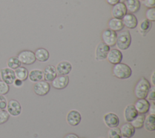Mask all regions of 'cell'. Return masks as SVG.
<instances>
[{"label": "cell", "instance_id": "obj_1", "mask_svg": "<svg viewBox=\"0 0 155 138\" xmlns=\"http://www.w3.org/2000/svg\"><path fill=\"white\" fill-rule=\"evenodd\" d=\"M150 82L144 77H142L135 85L134 93L137 99H145L151 88Z\"/></svg>", "mask_w": 155, "mask_h": 138}, {"label": "cell", "instance_id": "obj_2", "mask_svg": "<svg viewBox=\"0 0 155 138\" xmlns=\"http://www.w3.org/2000/svg\"><path fill=\"white\" fill-rule=\"evenodd\" d=\"M112 71L114 76L120 79H128L132 74V70L130 66L121 62L115 64L113 67Z\"/></svg>", "mask_w": 155, "mask_h": 138}, {"label": "cell", "instance_id": "obj_3", "mask_svg": "<svg viewBox=\"0 0 155 138\" xmlns=\"http://www.w3.org/2000/svg\"><path fill=\"white\" fill-rule=\"evenodd\" d=\"M131 43V36L128 30H124L117 34L116 45L121 50H125L129 48Z\"/></svg>", "mask_w": 155, "mask_h": 138}, {"label": "cell", "instance_id": "obj_4", "mask_svg": "<svg viewBox=\"0 0 155 138\" xmlns=\"http://www.w3.org/2000/svg\"><path fill=\"white\" fill-rule=\"evenodd\" d=\"M17 57L21 64L24 65H31L36 61L34 52L28 50H25L20 51Z\"/></svg>", "mask_w": 155, "mask_h": 138}, {"label": "cell", "instance_id": "obj_5", "mask_svg": "<svg viewBox=\"0 0 155 138\" xmlns=\"http://www.w3.org/2000/svg\"><path fill=\"white\" fill-rule=\"evenodd\" d=\"M117 33L109 28L105 30L102 33V39L103 42L109 47H113L116 45Z\"/></svg>", "mask_w": 155, "mask_h": 138}, {"label": "cell", "instance_id": "obj_6", "mask_svg": "<svg viewBox=\"0 0 155 138\" xmlns=\"http://www.w3.org/2000/svg\"><path fill=\"white\" fill-rule=\"evenodd\" d=\"M33 91L38 96H43L48 93L50 90L49 83L45 80H41L36 82L33 85Z\"/></svg>", "mask_w": 155, "mask_h": 138}, {"label": "cell", "instance_id": "obj_7", "mask_svg": "<svg viewBox=\"0 0 155 138\" xmlns=\"http://www.w3.org/2000/svg\"><path fill=\"white\" fill-rule=\"evenodd\" d=\"M0 75L2 81L7 84L8 85L13 84L16 76L13 70L9 68H3L0 70Z\"/></svg>", "mask_w": 155, "mask_h": 138}, {"label": "cell", "instance_id": "obj_8", "mask_svg": "<svg viewBox=\"0 0 155 138\" xmlns=\"http://www.w3.org/2000/svg\"><path fill=\"white\" fill-rule=\"evenodd\" d=\"M68 83L69 77L67 75H59L51 81V85L56 90H62L67 87Z\"/></svg>", "mask_w": 155, "mask_h": 138}, {"label": "cell", "instance_id": "obj_9", "mask_svg": "<svg viewBox=\"0 0 155 138\" xmlns=\"http://www.w3.org/2000/svg\"><path fill=\"white\" fill-rule=\"evenodd\" d=\"M110 50V47L106 45L104 42L99 43L96 47L95 51L96 59L102 61L107 59V54Z\"/></svg>", "mask_w": 155, "mask_h": 138}, {"label": "cell", "instance_id": "obj_10", "mask_svg": "<svg viewBox=\"0 0 155 138\" xmlns=\"http://www.w3.org/2000/svg\"><path fill=\"white\" fill-rule=\"evenodd\" d=\"M6 108L8 114L12 116H18L22 111V107L20 103L15 99L10 100L7 103Z\"/></svg>", "mask_w": 155, "mask_h": 138}, {"label": "cell", "instance_id": "obj_11", "mask_svg": "<svg viewBox=\"0 0 155 138\" xmlns=\"http://www.w3.org/2000/svg\"><path fill=\"white\" fill-rule=\"evenodd\" d=\"M127 13L126 7L124 2H119L114 5L111 9V14L113 18L122 19V18Z\"/></svg>", "mask_w": 155, "mask_h": 138}, {"label": "cell", "instance_id": "obj_12", "mask_svg": "<svg viewBox=\"0 0 155 138\" xmlns=\"http://www.w3.org/2000/svg\"><path fill=\"white\" fill-rule=\"evenodd\" d=\"M122 58H123L122 53L119 50H117V49L110 50L107 56V59L108 61L110 63L114 65L121 62L122 60Z\"/></svg>", "mask_w": 155, "mask_h": 138}, {"label": "cell", "instance_id": "obj_13", "mask_svg": "<svg viewBox=\"0 0 155 138\" xmlns=\"http://www.w3.org/2000/svg\"><path fill=\"white\" fill-rule=\"evenodd\" d=\"M122 21L124 26L128 28H135L138 24L136 16L132 13H127L122 18Z\"/></svg>", "mask_w": 155, "mask_h": 138}, {"label": "cell", "instance_id": "obj_14", "mask_svg": "<svg viewBox=\"0 0 155 138\" xmlns=\"http://www.w3.org/2000/svg\"><path fill=\"white\" fill-rule=\"evenodd\" d=\"M104 121L105 125L109 128L117 127L119 124V117L113 113H108L104 115Z\"/></svg>", "mask_w": 155, "mask_h": 138}, {"label": "cell", "instance_id": "obj_15", "mask_svg": "<svg viewBox=\"0 0 155 138\" xmlns=\"http://www.w3.org/2000/svg\"><path fill=\"white\" fill-rule=\"evenodd\" d=\"M150 104L148 100L145 99H138L134 106L138 112L139 114H146L148 112V110L150 108Z\"/></svg>", "mask_w": 155, "mask_h": 138}, {"label": "cell", "instance_id": "obj_16", "mask_svg": "<svg viewBox=\"0 0 155 138\" xmlns=\"http://www.w3.org/2000/svg\"><path fill=\"white\" fill-rule=\"evenodd\" d=\"M81 121V115L77 110H71L67 115V122L71 126H76Z\"/></svg>", "mask_w": 155, "mask_h": 138}, {"label": "cell", "instance_id": "obj_17", "mask_svg": "<svg viewBox=\"0 0 155 138\" xmlns=\"http://www.w3.org/2000/svg\"><path fill=\"white\" fill-rule=\"evenodd\" d=\"M72 69L71 64L68 61H61L57 65L56 70L57 74L59 75H67L68 74Z\"/></svg>", "mask_w": 155, "mask_h": 138}, {"label": "cell", "instance_id": "obj_18", "mask_svg": "<svg viewBox=\"0 0 155 138\" xmlns=\"http://www.w3.org/2000/svg\"><path fill=\"white\" fill-rule=\"evenodd\" d=\"M124 118L127 122H131L138 114V112L136 110L134 105H128L124 110Z\"/></svg>", "mask_w": 155, "mask_h": 138}, {"label": "cell", "instance_id": "obj_19", "mask_svg": "<svg viewBox=\"0 0 155 138\" xmlns=\"http://www.w3.org/2000/svg\"><path fill=\"white\" fill-rule=\"evenodd\" d=\"M44 79L47 82H51L57 76L56 67L52 65L47 66L43 71Z\"/></svg>", "mask_w": 155, "mask_h": 138}, {"label": "cell", "instance_id": "obj_20", "mask_svg": "<svg viewBox=\"0 0 155 138\" xmlns=\"http://www.w3.org/2000/svg\"><path fill=\"white\" fill-rule=\"evenodd\" d=\"M34 53L36 60L41 62L47 61L50 58V53L48 51L44 48H39L36 49Z\"/></svg>", "mask_w": 155, "mask_h": 138}, {"label": "cell", "instance_id": "obj_21", "mask_svg": "<svg viewBox=\"0 0 155 138\" xmlns=\"http://www.w3.org/2000/svg\"><path fill=\"white\" fill-rule=\"evenodd\" d=\"M120 133L122 136L131 137L135 133V128L130 123V122H127L123 124L120 128Z\"/></svg>", "mask_w": 155, "mask_h": 138}, {"label": "cell", "instance_id": "obj_22", "mask_svg": "<svg viewBox=\"0 0 155 138\" xmlns=\"http://www.w3.org/2000/svg\"><path fill=\"white\" fill-rule=\"evenodd\" d=\"M124 3L127 10L130 13L137 12L140 7V3L138 0H125Z\"/></svg>", "mask_w": 155, "mask_h": 138}, {"label": "cell", "instance_id": "obj_23", "mask_svg": "<svg viewBox=\"0 0 155 138\" xmlns=\"http://www.w3.org/2000/svg\"><path fill=\"white\" fill-rule=\"evenodd\" d=\"M108 26L109 29L116 32L120 31L124 27L122 19L114 18H113L109 20L108 22Z\"/></svg>", "mask_w": 155, "mask_h": 138}, {"label": "cell", "instance_id": "obj_24", "mask_svg": "<svg viewBox=\"0 0 155 138\" xmlns=\"http://www.w3.org/2000/svg\"><path fill=\"white\" fill-rule=\"evenodd\" d=\"M29 79L33 82H37L44 79L43 71L39 69H34L30 71L28 76Z\"/></svg>", "mask_w": 155, "mask_h": 138}, {"label": "cell", "instance_id": "obj_25", "mask_svg": "<svg viewBox=\"0 0 155 138\" xmlns=\"http://www.w3.org/2000/svg\"><path fill=\"white\" fill-rule=\"evenodd\" d=\"M144 128L148 131L155 130V116L153 114H150L145 119L143 123Z\"/></svg>", "mask_w": 155, "mask_h": 138}, {"label": "cell", "instance_id": "obj_26", "mask_svg": "<svg viewBox=\"0 0 155 138\" xmlns=\"http://www.w3.org/2000/svg\"><path fill=\"white\" fill-rule=\"evenodd\" d=\"M151 27L152 22L147 19H144L141 21L139 25V30L140 34L145 36L151 30Z\"/></svg>", "mask_w": 155, "mask_h": 138}, {"label": "cell", "instance_id": "obj_27", "mask_svg": "<svg viewBox=\"0 0 155 138\" xmlns=\"http://www.w3.org/2000/svg\"><path fill=\"white\" fill-rule=\"evenodd\" d=\"M16 79H18L22 81L25 80L28 78V71L24 67H19L15 70Z\"/></svg>", "mask_w": 155, "mask_h": 138}, {"label": "cell", "instance_id": "obj_28", "mask_svg": "<svg viewBox=\"0 0 155 138\" xmlns=\"http://www.w3.org/2000/svg\"><path fill=\"white\" fill-rule=\"evenodd\" d=\"M145 119V116L144 114H139L130 122V123L135 129H140L143 126Z\"/></svg>", "mask_w": 155, "mask_h": 138}, {"label": "cell", "instance_id": "obj_29", "mask_svg": "<svg viewBox=\"0 0 155 138\" xmlns=\"http://www.w3.org/2000/svg\"><path fill=\"white\" fill-rule=\"evenodd\" d=\"M7 64L8 66V68H11L12 70H15L17 68L21 67V62L19 60L17 56H12L10 57L7 62Z\"/></svg>", "mask_w": 155, "mask_h": 138}, {"label": "cell", "instance_id": "obj_30", "mask_svg": "<svg viewBox=\"0 0 155 138\" xmlns=\"http://www.w3.org/2000/svg\"><path fill=\"white\" fill-rule=\"evenodd\" d=\"M108 138H120L122 135L120 128L117 127L111 128L108 133Z\"/></svg>", "mask_w": 155, "mask_h": 138}, {"label": "cell", "instance_id": "obj_31", "mask_svg": "<svg viewBox=\"0 0 155 138\" xmlns=\"http://www.w3.org/2000/svg\"><path fill=\"white\" fill-rule=\"evenodd\" d=\"M145 16L147 19L150 21L151 22L155 21V8H148L145 12Z\"/></svg>", "mask_w": 155, "mask_h": 138}, {"label": "cell", "instance_id": "obj_32", "mask_svg": "<svg viewBox=\"0 0 155 138\" xmlns=\"http://www.w3.org/2000/svg\"><path fill=\"white\" fill-rule=\"evenodd\" d=\"M9 85L2 80H0V94L4 96L7 94L9 91Z\"/></svg>", "mask_w": 155, "mask_h": 138}, {"label": "cell", "instance_id": "obj_33", "mask_svg": "<svg viewBox=\"0 0 155 138\" xmlns=\"http://www.w3.org/2000/svg\"><path fill=\"white\" fill-rule=\"evenodd\" d=\"M10 114L5 110H0V125L5 123L9 119Z\"/></svg>", "mask_w": 155, "mask_h": 138}, {"label": "cell", "instance_id": "obj_34", "mask_svg": "<svg viewBox=\"0 0 155 138\" xmlns=\"http://www.w3.org/2000/svg\"><path fill=\"white\" fill-rule=\"evenodd\" d=\"M147 97L151 100H155V88L154 86L151 87L148 94L147 96Z\"/></svg>", "mask_w": 155, "mask_h": 138}, {"label": "cell", "instance_id": "obj_35", "mask_svg": "<svg viewBox=\"0 0 155 138\" xmlns=\"http://www.w3.org/2000/svg\"><path fill=\"white\" fill-rule=\"evenodd\" d=\"M7 105V102L5 97L0 94V110H4L6 108Z\"/></svg>", "mask_w": 155, "mask_h": 138}, {"label": "cell", "instance_id": "obj_36", "mask_svg": "<svg viewBox=\"0 0 155 138\" xmlns=\"http://www.w3.org/2000/svg\"><path fill=\"white\" fill-rule=\"evenodd\" d=\"M142 1L144 6L148 8H153L155 6V0H143Z\"/></svg>", "mask_w": 155, "mask_h": 138}, {"label": "cell", "instance_id": "obj_37", "mask_svg": "<svg viewBox=\"0 0 155 138\" xmlns=\"http://www.w3.org/2000/svg\"><path fill=\"white\" fill-rule=\"evenodd\" d=\"M154 104H155L154 102H152L150 105L148 111L150 112V114L154 115V114H155V105Z\"/></svg>", "mask_w": 155, "mask_h": 138}, {"label": "cell", "instance_id": "obj_38", "mask_svg": "<svg viewBox=\"0 0 155 138\" xmlns=\"http://www.w3.org/2000/svg\"><path fill=\"white\" fill-rule=\"evenodd\" d=\"M22 84H23V81L18 79H16L13 82V84L15 87H20L22 85Z\"/></svg>", "mask_w": 155, "mask_h": 138}, {"label": "cell", "instance_id": "obj_39", "mask_svg": "<svg viewBox=\"0 0 155 138\" xmlns=\"http://www.w3.org/2000/svg\"><path fill=\"white\" fill-rule=\"evenodd\" d=\"M64 138H79L78 135L74 133H68L65 136Z\"/></svg>", "mask_w": 155, "mask_h": 138}, {"label": "cell", "instance_id": "obj_40", "mask_svg": "<svg viewBox=\"0 0 155 138\" xmlns=\"http://www.w3.org/2000/svg\"><path fill=\"white\" fill-rule=\"evenodd\" d=\"M106 1L109 5L113 6L114 5L118 3L120 1V0H106Z\"/></svg>", "mask_w": 155, "mask_h": 138}, {"label": "cell", "instance_id": "obj_41", "mask_svg": "<svg viewBox=\"0 0 155 138\" xmlns=\"http://www.w3.org/2000/svg\"><path fill=\"white\" fill-rule=\"evenodd\" d=\"M151 84H153V85L154 86V85H155V74H154V71H153V73L151 75Z\"/></svg>", "mask_w": 155, "mask_h": 138}, {"label": "cell", "instance_id": "obj_42", "mask_svg": "<svg viewBox=\"0 0 155 138\" xmlns=\"http://www.w3.org/2000/svg\"><path fill=\"white\" fill-rule=\"evenodd\" d=\"M120 138H130V137H125V136H121Z\"/></svg>", "mask_w": 155, "mask_h": 138}, {"label": "cell", "instance_id": "obj_43", "mask_svg": "<svg viewBox=\"0 0 155 138\" xmlns=\"http://www.w3.org/2000/svg\"><path fill=\"white\" fill-rule=\"evenodd\" d=\"M120 1H122V2H124L125 0H120Z\"/></svg>", "mask_w": 155, "mask_h": 138}, {"label": "cell", "instance_id": "obj_44", "mask_svg": "<svg viewBox=\"0 0 155 138\" xmlns=\"http://www.w3.org/2000/svg\"><path fill=\"white\" fill-rule=\"evenodd\" d=\"M138 1H143V0H138Z\"/></svg>", "mask_w": 155, "mask_h": 138}]
</instances>
